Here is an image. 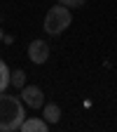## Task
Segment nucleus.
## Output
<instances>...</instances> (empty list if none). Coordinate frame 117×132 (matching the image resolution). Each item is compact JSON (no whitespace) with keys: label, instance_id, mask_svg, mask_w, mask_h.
<instances>
[{"label":"nucleus","instance_id":"nucleus-3","mask_svg":"<svg viewBox=\"0 0 117 132\" xmlns=\"http://www.w3.org/2000/svg\"><path fill=\"white\" fill-rule=\"evenodd\" d=\"M21 97H24V104L30 109H42V104H45V94L38 85H24Z\"/></svg>","mask_w":117,"mask_h":132},{"label":"nucleus","instance_id":"nucleus-4","mask_svg":"<svg viewBox=\"0 0 117 132\" xmlns=\"http://www.w3.org/2000/svg\"><path fill=\"white\" fill-rule=\"evenodd\" d=\"M28 59L33 64H45L49 59V45L45 40H30V45H28Z\"/></svg>","mask_w":117,"mask_h":132},{"label":"nucleus","instance_id":"nucleus-2","mask_svg":"<svg viewBox=\"0 0 117 132\" xmlns=\"http://www.w3.org/2000/svg\"><path fill=\"white\" fill-rule=\"evenodd\" d=\"M70 21H73L70 7H66V5H54L52 10L45 14L42 26H45V31L49 33V36H59L61 31H66V28L70 26Z\"/></svg>","mask_w":117,"mask_h":132},{"label":"nucleus","instance_id":"nucleus-9","mask_svg":"<svg viewBox=\"0 0 117 132\" xmlns=\"http://www.w3.org/2000/svg\"><path fill=\"white\" fill-rule=\"evenodd\" d=\"M61 5H66V7H82L84 5V0H59Z\"/></svg>","mask_w":117,"mask_h":132},{"label":"nucleus","instance_id":"nucleus-1","mask_svg":"<svg viewBox=\"0 0 117 132\" xmlns=\"http://www.w3.org/2000/svg\"><path fill=\"white\" fill-rule=\"evenodd\" d=\"M26 120L24 99L0 92V132H14Z\"/></svg>","mask_w":117,"mask_h":132},{"label":"nucleus","instance_id":"nucleus-6","mask_svg":"<svg viewBox=\"0 0 117 132\" xmlns=\"http://www.w3.org/2000/svg\"><path fill=\"white\" fill-rule=\"evenodd\" d=\"M42 118H45L49 125L59 123V120H61V109H59V104H45V109H42Z\"/></svg>","mask_w":117,"mask_h":132},{"label":"nucleus","instance_id":"nucleus-10","mask_svg":"<svg viewBox=\"0 0 117 132\" xmlns=\"http://www.w3.org/2000/svg\"><path fill=\"white\" fill-rule=\"evenodd\" d=\"M3 38H5V33H3V28H0V40H3Z\"/></svg>","mask_w":117,"mask_h":132},{"label":"nucleus","instance_id":"nucleus-5","mask_svg":"<svg viewBox=\"0 0 117 132\" xmlns=\"http://www.w3.org/2000/svg\"><path fill=\"white\" fill-rule=\"evenodd\" d=\"M47 127H49V123L45 118H26L19 130L21 132H47Z\"/></svg>","mask_w":117,"mask_h":132},{"label":"nucleus","instance_id":"nucleus-8","mask_svg":"<svg viewBox=\"0 0 117 132\" xmlns=\"http://www.w3.org/2000/svg\"><path fill=\"white\" fill-rule=\"evenodd\" d=\"M12 85L21 90V87L26 85V71H21V69H19V71H12Z\"/></svg>","mask_w":117,"mask_h":132},{"label":"nucleus","instance_id":"nucleus-7","mask_svg":"<svg viewBox=\"0 0 117 132\" xmlns=\"http://www.w3.org/2000/svg\"><path fill=\"white\" fill-rule=\"evenodd\" d=\"M9 85H12V71H9V66L0 59V92H5Z\"/></svg>","mask_w":117,"mask_h":132}]
</instances>
